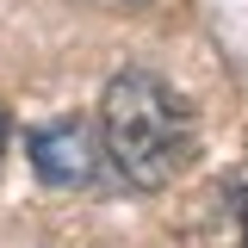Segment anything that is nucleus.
<instances>
[{"label": "nucleus", "mask_w": 248, "mask_h": 248, "mask_svg": "<svg viewBox=\"0 0 248 248\" xmlns=\"http://www.w3.org/2000/svg\"><path fill=\"white\" fill-rule=\"evenodd\" d=\"M192 106L149 68H124L99 99V143L137 192H155L192 161Z\"/></svg>", "instance_id": "nucleus-1"}, {"label": "nucleus", "mask_w": 248, "mask_h": 248, "mask_svg": "<svg viewBox=\"0 0 248 248\" xmlns=\"http://www.w3.org/2000/svg\"><path fill=\"white\" fill-rule=\"evenodd\" d=\"M31 168L44 186H87L93 168H99V137H93L87 118H50L25 137Z\"/></svg>", "instance_id": "nucleus-2"}, {"label": "nucleus", "mask_w": 248, "mask_h": 248, "mask_svg": "<svg viewBox=\"0 0 248 248\" xmlns=\"http://www.w3.org/2000/svg\"><path fill=\"white\" fill-rule=\"evenodd\" d=\"M0 155H6V112H0Z\"/></svg>", "instance_id": "nucleus-3"}]
</instances>
